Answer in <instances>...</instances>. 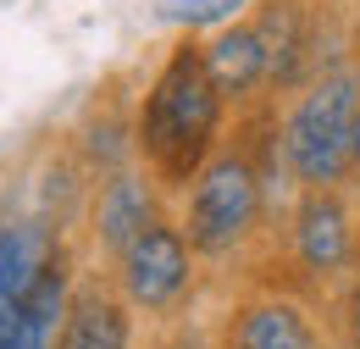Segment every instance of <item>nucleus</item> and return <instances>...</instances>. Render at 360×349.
Instances as JSON below:
<instances>
[{
  "mask_svg": "<svg viewBox=\"0 0 360 349\" xmlns=\"http://www.w3.org/2000/svg\"><path fill=\"white\" fill-rule=\"evenodd\" d=\"M227 117H238L217 89L205 50L194 34H178V44L155 61V72L134 94V150L139 167H150L155 183L178 200L188 177L200 172L227 144Z\"/></svg>",
  "mask_w": 360,
  "mask_h": 349,
  "instance_id": "nucleus-1",
  "label": "nucleus"
},
{
  "mask_svg": "<svg viewBox=\"0 0 360 349\" xmlns=\"http://www.w3.org/2000/svg\"><path fill=\"white\" fill-rule=\"evenodd\" d=\"M360 106V61L321 67L277 106V161L294 189H349V128Z\"/></svg>",
  "mask_w": 360,
  "mask_h": 349,
  "instance_id": "nucleus-2",
  "label": "nucleus"
},
{
  "mask_svg": "<svg viewBox=\"0 0 360 349\" xmlns=\"http://www.w3.org/2000/svg\"><path fill=\"white\" fill-rule=\"evenodd\" d=\"M200 272H205L200 250L188 244L178 211H167V217H155L134 244L122 250V261L111 266L105 277H111L117 294L134 305V316H144V322H172V316H183V310L194 305Z\"/></svg>",
  "mask_w": 360,
  "mask_h": 349,
  "instance_id": "nucleus-3",
  "label": "nucleus"
},
{
  "mask_svg": "<svg viewBox=\"0 0 360 349\" xmlns=\"http://www.w3.org/2000/svg\"><path fill=\"white\" fill-rule=\"evenodd\" d=\"M283 255L305 288H338L360 266V211L349 189H300L283 217Z\"/></svg>",
  "mask_w": 360,
  "mask_h": 349,
  "instance_id": "nucleus-4",
  "label": "nucleus"
},
{
  "mask_svg": "<svg viewBox=\"0 0 360 349\" xmlns=\"http://www.w3.org/2000/svg\"><path fill=\"white\" fill-rule=\"evenodd\" d=\"M167 200H172V194L155 183L150 167H139V161L94 177L89 200H84V217H78V239H84L89 261L111 272V266L122 261V250L134 244L150 222L167 217Z\"/></svg>",
  "mask_w": 360,
  "mask_h": 349,
  "instance_id": "nucleus-5",
  "label": "nucleus"
},
{
  "mask_svg": "<svg viewBox=\"0 0 360 349\" xmlns=\"http://www.w3.org/2000/svg\"><path fill=\"white\" fill-rule=\"evenodd\" d=\"M211 349H333V338H327V322H316L300 294L255 288L227 305Z\"/></svg>",
  "mask_w": 360,
  "mask_h": 349,
  "instance_id": "nucleus-6",
  "label": "nucleus"
},
{
  "mask_svg": "<svg viewBox=\"0 0 360 349\" xmlns=\"http://www.w3.org/2000/svg\"><path fill=\"white\" fill-rule=\"evenodd\" d=\"M56 349H139V316L117 294L111 277H100V272L78 277Z\"/></svg>",
  "mask_w": 360,
  "mask_h": 349,
  "instance_id": "nucleus-7",
  "label": "nucleus"
},
{
  "mask_svg": "<svg viewBox=\"0 0 360 349\" xmlns=\"http://www.w3.org/2000/svg\"><path fill=\"white\" fill-rule=\"evenodd\" d=\"M200 50H205V67H211V78H217V89L227 94L233 111H250V106L271 100L266 39H261V28H255L250 17H238V23H227L217 34H205Z\"/></svg>",
  "mask_w": 360,
  "mask_h": 349,
  "instance_id": "nucleus-8",
  "label": "nucleus"
},
{
  "mask_svg": "<svg viewBox=\"0 0 360 349\" xmlns=\"http://www.w3.org/2000/svg\"><path fill=\"white\" fill-rule=\"evenodd\" d=\"M67 150H72V161H78L89 177H105V172H117V167H134L139 161V150H134V100H122V94L89 100V111L78 117Z\"/></svg>",
  "mask_w": 360,
  "mask_h": 349,
  "instance_id": "nucleus-9",
  "label": "nucleus"
},
{
  "mask_svg": "<svg viewBox=\"0 0 360 349\" xmlns=\"http://www.w3.org/2000/svg\"><path fill=\"white\" fill-rule=\"evenodd\" d=\"M250 6H255V0H161L155 11H161V23H172L178 34L205 39V34H217L227 23L250 17Z\"/></svg>",
  "mask_w": 360,
  "mask_h": 349,
  "instance_id": "nucleus-10",
  "label": "nucleus"
},
{
  "mask_svg": "<svg viewBox=\"0 0 360 349\" xmlns=\"http://www.w3.org/2000/svg\"><path fill=\"white\" fill-rule=\"evenodd\" d=\"M327 338L333 349H360V272H349L327 294Z\"/></svg>",
  "mask_w": 360,
  "mask_h": 349,
  "instance_id": "nucleus-11",
  "label": "nucleus"
},
{
  "mask_svg": "<svg viewBox=\"0 0 360 349\" xmlns=\"http://www.w3.org/2000/svg\"><path fill=\"white\" fill-rule=\"evenodd\" d=\"M349 189H360V106H355V128H349Z\"/></svg>",
  "mask_w": 360,
  "mask_h": 349,
  "instance_id": "nucleus-12",
  "label": "nucleus"
},
{
  "mask_svg": "<svg viewBox=\"0 0 360 349\" xmlns=\"http://www.w3.org/2000/svg\"><path fill=\"white\" fill-rule=\"evenodd\" d=\"M344 23H349V56L360 61V0H349V6H344Z\"/></svg>",
  "mask_w": 360,
  "mask_h": 349,
  "instance_id": "nucleus-13",
  "label": "nucleus"
}]
</instances>
